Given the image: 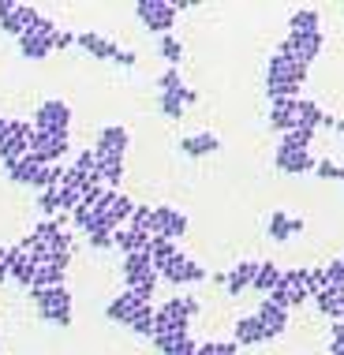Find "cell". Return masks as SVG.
<instances>
[{"instance_id": "13", "label": "cell", "mask_w": 344, "mask_h": 355, "mask_svg": "<svg viewBox=\"0 0 344 355\" xmlns=\"http://www.w3.org/2000/svg\"><path fill=\"white\" fill-rule=\"evenodd\" d=\"M128 142H131L128 128L109 123V128H101L98 142H94V153H98V157H123V153H128Z\"/></svg>"}, {"instance_id": "47", "label": "cell", "mask_w": 344, "mask_h": 355, "mask_svg": "<svg viewBox=\"0 0 344 355\" xmlns=\"http://www.w3.org/2000/svg\"><path fill=\"white\" fill-rule=\"evenodd\" d=\"M8 135H12V120L0 116V146H4V139H8Z\"/></svg>"}, {"instance_id": "10", "label": "cell", "mask_w": 344, "mask_h": 355, "mask_svg": "<svg viewBox=\"0 0 344 355\" xmlns=\"http://www.w3.org/2000/svg\"><path fill=\"white\" fill-rule=\"evenodd\" d=\"M266 83H295V86H303L307 83V68H303L300 60H292V56H284V53H273L270 64H266Z\"/></svg>"}, {"instance_id": "25", "label": "cell", "mask_w": 344, "mask_h": 355, "mask_svg": "<svg viewBox=\"0 0 344 355\" xmlns=\"http://www.w3.org/2000/svg\"><path fill=\"white\" fill-rule=\"evenodd\" d=\"M139 306H142V303H139V300H131V292L123 288V292H120V295H112V303L105 306V318L117 322V325H128V318L139 311Z\"/></svg>"}, {"instance_id": "34", "label": "cell", "mask_w": 344, "mask_h": 355, "mask_svg": "<svg viewBox=\"0 0 344 355\" xmlns=\"http://www.w3.org/2000/svg\"><path fill=\"white\" fill-rule=\"evenodd\" d=\"M157 49H161V60L169 64V68H176L180 60H184V45H180V37H172V34H165L157 42Z\"/></svg>"}, {"instance_id": "41", "label": "cell", "mask_w": 344, "mask_h": 355, "mask_svg": "<svg viewBox=\"0 0 344 355\" xmlns=\"http://www.w3.org/2000/svg\"><path fill=\"white\" fill-rule=\"evenodd\" d=\"M326 281L337 284V288H344V258H337V262L326 266Z\"/></svg>"}, {"instance_id": "46", "label": "cell", "mask_w": 344, "mask_h": 355, "mask_svg": "<svg viewBox=\"0 0 344 355\" xmlns=\"http://www.w3.org/2000/svg\"><path fill=\"white\" fill-rule=\"evenodd\" d=\"M8 281V247H0V284Z\"/></svg>"}, {"instance_id": "32", "label": "cell", "mask_w": 344, "mask_h": 355, "mask_svg": "<svg viewBox=\"0 0 344 355\" xmlns=\"http://www.w3.org/2000/svg\"><path fill=\"white\" fill-rule=\"evenodd\" d=\"M146 251H150V258H154V270H161V266H165L172 254H180V251H176V243H172V239H165V236H154Z\"/></svg>"}, {"instance_id": "6", "label": "cell", "mask_w": 344, "mask_h": 355, "mask_svg": "<svg viewBox=\"0 0 344 355\" xmlns=\"http://www.w3.org/2000/svg\"><path fill=\"white\" fill-rule=\"evenodd\" d=\"M157 277L165 281L169 288H184V284H198V281H209V273H206V266H198V262H191L187 254H172L165 266L157 270Z\"/></svg>"}, {"instance_id": "28", "label": "cell", "mask_w": 344, "mask_h": 355, "mask_svg": "<svg viewBox=\"0 0 344 355\" xmlns=\"http://www.w3.org/2000/svg\"><path fill=\"white\" fill-rule=\"evenodd\" d=\"M289 34H322V15H318V8H300V12H292Z\"/></svg>"}, {"instance_id": "37", "label": "cell", "mask_w": 344, "mask_h": 355, "mask_svg": "<svg viewBox=\"0 0 344 355\" xmlns=\"http://www.w3.org/2000/svg\"><path fill=\"white\" fill-rule=\"evenodd\" d=\"M56 284H64V270H56V266H37V277H34V284L31 288H56Z\"/></svg>"}, {"instance_id": "14", "label": "cell", "mask_w": 344, "mask_h": 355, "mask_svg": "<svg viewBox=\"0 0 344 355\" xmlns=\"http://www.w3.org/2000/svg\"><path fill=\"white\" fill-rule=\"evenodd\" d=\"M37 277V262L19 247H8V281H15L19 288H31Z\"/></svg>"}, {"instance_id": "39", "label": "cell", "mask_w": 344, "mask_h": 355, "mask_svg": "<svg viewBox=\"0 0 344 355\" xmlns=\"http://www.w3.org/2000/svg\"><path fill=\"white\" fill-rule=\"evenodd\" d=\"M157 90H161V94H184L187 86H184V79H180V71H176V68H169V71L157 79Z\"/></svg>"}, {"instance_id": "23", "label": "cell", "mask_w": 344, "mask_h": 355, "mask_svg": "<svg viewBox=\"0 0 344 355\" xmlns=\"http://www.w3.org/2000/svg\"><path fill=\"white\" fill-rule=\"evenodd\" d=\"M311 303L318 306V314H326V318L337 322L341 314H344V288H337V284H326L318 295H311Z\"/></svg>"}, {"instance_id": "40", "label": "cell", "mask_w": 344, "mask_h": 355, "mask_svg": "<svg viewBox=\"0 0 344 355\" xmlns=\"http://www.w3.org/2000/svg\"><path fill=\"white\" fill-rule=\"evenodd\" d=\"M314 172H318L322 180H337V184H344V165H333L329 157H322L318 165H314Z\"/></svg>"}, {"instance_id": "19", "label": "cell", "mask_w": 344, "mask_h": 355, "mask_svg": "<svg viewBox=\"0 0 344 355\" xmlns=\"http://www.w3.org/2000/svg\"><path fill=\"white\" fill-rule=\"evenodd\" d=\"M120 273H123V284H139V281H146V277H154L157 270H154L150 251H135V254H123Z\"/></svg>"}, {"instance_id": "21", "label": "cell", "mask_w": 344, "mask_h": 355, "mask_svg": "<svg viewBox=\"0 0 344 355\" xmlns=\"http://www.w3.org/2000/svg\"><path fill=\"white\" fill-rule=\"evenodd\" d=\"M255 273H258V262H236L232 270L225 273V292L232 295H243V292H251V281H255Z\"/></svg>"}, {"instance_id": "42", "label": "cell", "mask_w": 344, "mask_h": 355, "mask_svg": "<svg viewBox=\"0 0 344 355\" xmlns=\"http://www.w3.org/2000/svg\"><path fill=\"white\" fill-rule=\"evenodd\" d=\"M112 64H120V68H135V64H139V56L131 53V49H120V56H117Z\"/></svg>"}, {"instance_id": "33", "label": "cell", "mask_w": 344, "mask_h": 355, "mask_svg": "<svg viewBox=\"0 0 344 355\" xmlns=\"http://www.w3.org/2000/svg\"><path fill=\"white\" fill-rule=\"evenodd\" d=\"M37 209H42V217H45V220H53L56 214H64V209H60V187L37 191Z\"/></svg>"}, {"instance_id": "27", "label": "cell", "mask_w": 344, "mask_h": 355, "mask_svg": "<svg viewBox=\"0 0 344 355\" xmlns=\"http://www.w3.org/2000/svg\"><path fill=\"white\" fill-rule=\"evenodd\" d=\"M281 266L277 262H258V273H255V281H251V292L255 295H270L277 284H281Z\"/></svg>"}, {"instance_id": "16", "label": "cell", "mask_w": 344, "mask_h": 355, "mask_svg": "<svg viewBox=\"0 0 344 355\" xmlns=\"http://www.w3.org/2000/svg\"><path fill=\"white\" fill-rule=\"evenodd\" d=\"M232 340L240 344V348H255V344H266V340H270V333H266L262 322H258V314H247V318H236Z\"/></svg>"}, {"instance_id": "43", "label": "cell", "mask_w": 344, "mask_h": 355, "mask_svg": "<svg viewBox=\"0 0 344 355\" xmlns=\"http://www.w3.org/2000/svg\"><path fill=\"white\" fill-rule=\"evenodd\" d=\"M75 45V34H68V31H60V37L53 42V49H71Z\"/></svg>"}, {"instance_id": "35", "label": "cell", "mask_w": 344, "mask_h": 355, "mask_svg": "<svg viewBox=\"0 0 344 355\" xmlns=\"http://www.w3.org/2000/svg\"><path fill=\"white\" fill-rule=\"evenodd\" d=\"M128 228H135V232H142V236H154V206H135Z\"/></svg>"}, {"instance_id": "22", "label": "cell", "mask_w": 344, "mask_h": 355, "mask_svg": "<svg viewBox=\"0 0 344 355\" xmlns=\"http://www.w3.org/2000/svg\"><path fill=\"white\" fill-rule=\"evenodd\" d=\"M8 168V180L12 184H23V187H34V180H37V172L45 168V161H37L34 153H26V157H19L12 161V165H4Z\"/></svg>"}, {"instance_id": "2", "label": "cell", "mask_w": 344, "mask_h": 355, "mask_svg": "<svg viewBox=\"0 0 344 355\" xmlns=\"http://www.w3.org/2000/svg\"><path fill=\"white\" fill-rule=\"evenodd\" d=\"M203 311V303L195 295H172L161 306H154V337H165V333H187L191 318Z\"/></svg>"}, {"instance_id": "9", "label": "cell", "mask_w": 344, "mask_h": 355, "mask_svg": "<svg viewBox=\"0 0 344 355\" xmlns=\"http://www.w3.org/2000/svg\"><path fill=\"white\" fill-rule=\"evenodd\" d=\"M273 165H277L281 176H307V172H314L318 161L311 157V150H289V146H281V142H277Z\"/></svg>"}, {"instance_id": "5", "label": "cell", "mask_w": 344, "mask_h": 355, "mask_svg": "<svg viewBox=\"0 0 344 355\" xmlns=\"http://www.w3.org/2000/svg\"><path fill=\"white\" fill-rule=\"evenodd\" d=\"M37 19H42V12L34 4H8V0H0V31L12 34L15 42L23 34H34Z\"/></svg>"}, {"instance_id": "30", "label": "cell", "mask_w": 344, "mask_h": 355, "mask_svg": "<svg viewBox=\"0 0 344 355\" xmlns=\"http://www.w3.org/2000/svg\"><path fill=\"white\" fill-rule=\"evenodd\" d=\"M128 329L135 333V337H154V303H142L128 318Z\"/></svg>"}, {"instance_id": "4", "label": "cell", "mask_w": 344, "mask_h": 355, "mask_svg": "<svg viewBox=\"0 0 344 355\" xmlns=\"http://www.w3.org/2000/svg\"><path fill=\"white\" fill-rule=\"evenodd\" d=\"M266 300H273L277 306H284V311H292V306H300V303H307L311 295H307V270L303 266H295V270H284L281 273V284L273 288Z\"/></svg>"}, {"instance_id": "20", "label": "cell", "mask_w": 344, "mask_h": 355, "mask_svg": "<svg viewBox=\"0 0 344 355\" xmlns=\"http://www.w3.org/2000/svg\"><path fill=\"white\" fill-rule=\"evenodd\" d=\"M266 232H270L273 243H289L292 236L303 232V217H289L284 209H273V214H270V225H266Z\"/></svg>"}, {"instance_id": "36", "label": "cell", "mask_w": 344, "mask_h": 355, "mask_svg": "<svg viewBox=\"0 0 344 355\" xmlns=\"http://www.w3.org/2000/svg\"><path fill=\"white\" fill-rule=\"evenodd\" d=\"M311 142H314V131L307 128H292L289 135H281V146H289V150H311Z\"/></svg>"}, {"instance_id": "11", "label": "cell", "mask_w": 344, "mask_h": 355, "mask_svg": "<svg viewBox=\"0 0 344 355\" xmlns=\"http://www.w3.org/2000/svg\"><path fill=\"white\" fill-rule=\"evenodd\" d=\"M154 236L165 239H184L187 236V214H180L176 206H154Z\"/></svg>"}, {"instance_id": "31", "label": "cell", "mask_w": 344, "mask_h": 355, "mask_svg": "<svg viewBox=\"0 0 344 355\" xmlns=\"http://www.w3.org/2000/svg\"><path fill=\"white\" fill-rule=\"evenodd\" d=\"M49 53H53V45L42 42L37 34H23V37H19V56H26V60H45Z\"/></svg>"}, {"instance_id": "3", "label": "cell", "mask_w": 344, "mask_h": 355, "mask_svg": "<svg viewBox=\"0 0 344 355\" xmlns=\"http://www.w3.org/2000/svg\"><path fill=\"white\" fill-rule=\"evenodd\" d=\"M135 15L146 31H154L157 37L172 34L176 26V15H180V4H169V0H139L135 4Z\"/></svg>"}, {"instance_id": "26", "label": "cell", "mask_w": 344, "mask_h": 355, "mask_svg": "<svg viewBox=\"0 0 344 355\" xmlns=\"http://www.w3.org/2000/svg\"><path fill=\"white\" fill-rule=\"evenodd\" d=\"M94 180H98L101 187L117 191L123 184V157H98V172H94Z\"/></svg>"}, {"instance_id": "24", "label": "cell", "mask_w": 344, "mask_h": 355, "mask_svg": "<svg viewBox=\"0 0 344 355\" xmlns=\"http://www.w3.org/2000/svg\"><path fill=\"white\" fill-rule=\"evenodd\" d=\"M180 150L187 153V157H209V153H217L221 150V139L217 135H209V131H203V135H187V139H180Z\"/></svg>"}, {"instance_id": "7", "label": "cell", "mask_w": 344, "mask_h": 355, "mask_svg": "<svg viewBox=\"0 0 344 355\" xmlns=\"http://www.w3.org/2000/svg\"><path fill=\"white\" fill-rule=\"evenodd\" d=\"M322 49H326V34H289L277 53H284V56H292V60H300L303 68H311L322 56Z\"/></svg>"}, {"instance_id": "17", "label": "cell", "mask_w": 344, "mask_h": 355, "mask_svg": "<svg viewBox=\"0 0 344 355\" xmlns=\"http://www.w3.org/2000/svg\"><path fill=\"white\" fill-rule=\"evenodd\" d=\"M75 45H79L86 56H94V60H117V56H120L117 42H109V37H101V34H94V31L75 34Z\"/></svg>"}, {"instance_id": "8", "label": "cell", "mask_w": 344, "mask_h": 355, "mask_svg": "<svg viewBox=\"0 0 344 355\" xmlns=\"http://www.w3.org/2000/svg\"><path fill=\"white\" fill-rule=\"evenodd\" d=\"M34 128L37 131H53V135H68V128H71V109H68V101H60V98H53V101H42L37 105V112H34Z\"/></svg>"}, {"instance_id": "45", "label": "cell", "mask_w": 344, "mask_h": 355, "mask_svg": "<svg viewBox=\"0 0 344 355\" xmlns=\"http://www.w3.org/2000/svg\"><path fill=\"white\" fill-rule=\"evenodd\" d=\"M329 340H341V344H344V318H337V322H333V329H329Z\"/></svg>"}, {"instance_id": "15", "label": "cell", "mask_w": 344, "mask_h": 355, "mask_svg": "<svg viewBox=\"0 0 344 355\" xmlns=\"http://www.w3.org/2000/svg\"><path fill=\"white\" fill-rule=\"evenodd\" d=\"M295 123H300V98L270 101V128L277 131V135H289Z\"/></svg>"}, {"instance_id": "48", "label": "cell", "mask_w": 344, "mask_h": 355, "mask_svg": "<svg viewBox=\"0 0 344 355\" xmlns=\"http://www.w3.org/2000/svg\"><path fill=\"white\" fill-rule=\"evenodd\" d=\"M329 355H344V344L341 340H329Z\"/></svg>"}, {"instance_id": "18", "label": "cell", "mask_w": 344, "mask_h": 355, "mask_svg": "<svg viewBox=\"0 0 344 355\" xmlns=\"http://www.w3.org/2000/svg\"><path fill=\"white\" fill-rule=\"evenodd\" d=\"M255 314H258V322L266 325L270 340H273V337H284V333H289V311H284V306H277L273 300H262Z\"/></svg>"}, {"instance_id": "12", "label": "cell", "mask_w": 344, "mask_h": 355, "mask_svg": "<svg viewBox=\"0 0 344 355\" xmlns=\"http://www.w3.org/2000/svg\"><path fill=\"white\" fill-rule=\"evenodd\" d=\"M31 153L45 165H56V161L68 153V135H53V131H37L34 128V142H31Z\"/></svg>"}, {"instance_id": "29", "label": "cell", "mask_w": 344, "mask_h": 355, "mask_svg": "<svg viewBox=\"0 0 344 355\" xmlns=\"http://www.w3.org/2000/svg\"><path fill=\"white\" fill-rule=\"evenodd\" d=\"M150 239L154 236H142V232H135V228H117V251L120 254H135V251H146L150 247Z\"/></svg>"}, {"instance_id": "44", "label": "cell", "mask_w": 344, "mask_h": 355, "mask_svg": "<svg viewBox=\"0 0 344 355\" xmlns=\"http://www.w3.org/2000/svg\"><path fill=\"white\" fill-rule=\"evenodd\" d=\"M217 355H240V344H236V340H228V344L217 340Z\"/></svg>"}, {"instance_id": "1", "label": "cell", "mask_w": 344, "mask_h": 355, "mask_svg": "<svg viewBox=\"0 0 344 355\" xmlns=\"http://www.w3.org/2000/svg\"><path fill=\"white\" fill-rule=\"evenodd\" d=\"M26 300L37 306L42 322L56 325V329H68V325H71V292H68V284H56V288H26Z\"/></svg>"}, {"instance_id": "38", "label": "cell", "mask_w": 344, "mask_h": 355, "mask_svg": "<svg viewBox=\"0 0 344 355\" xmlns=\"http://www.w3.org/2000/svg\"><path fill=\"white\" fill-rule=\"evenodd\" d=\"M86 243H90L94 251H112V247H117V232H112V228H94V232L86 236Z\"/></svg>"}]
</instances>
